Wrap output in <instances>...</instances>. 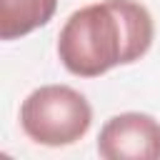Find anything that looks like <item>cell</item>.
<instances>
[{
  "instance_id": "6da1fadb",
  "label": "cell",
  "mask_w": 160,
  "mask_h": 160,
  "mask_svg": "<svg viewBox=\"0 0 160 160\" xmlns=\"http://www.w3.org/2000/svg\"><path fill=\"white\" fill-rule=\"evenodd\" d=\"M155 38L152 15L135 0H102L75 10L58 35V55L68 72L98 78L115 65L140 60Z\"/></svg>"
},
{
  "instance_id": "277c9868",
  "label": "cell",
  "mask_w": 160,
  "mask_h": 160,
  "mask_svg": "<svg viewBox=\"0 0 160 160\" xmlns=\"http://www.w3.org/2000/svg\"><path fill=\"white\" fill-rule=\"evenodd\" d=\"M58 0H0V38L18 40L52 20Z\"/></svg>"
},
{
  "instance_id": "3957f363",
  "label": "cell",
  "mask_w": 160,
  "mask_h": 160,
  "mask_svg": "<svg viewBox=\"0 0 160 160\" xmlns=\"http://www.w3.org/2000/svg\"><path fill=\"white\" fill-rule=\"evenodd\" d=\"M98 155L105 160H158L160 122L148 112L112 115L98 135Z\"/></svg>"
},
{
  "instance_id": "7a4b0ae2",
  "label": "cell",
  "mask_w": 160,
  "mask_h": 160,
  "mask_svg": "<svg viewBox=\"0 0 160 160\" xmlns=\"http://www.w3.org/2000/svg\"><path fill=\"white\" fill-rule=\"evenodd\" d=\"M92 122V108L82 92L70 85H42L20 105L22 132L48 148L78 142Z\"/></svg>"
}]
</instances>
